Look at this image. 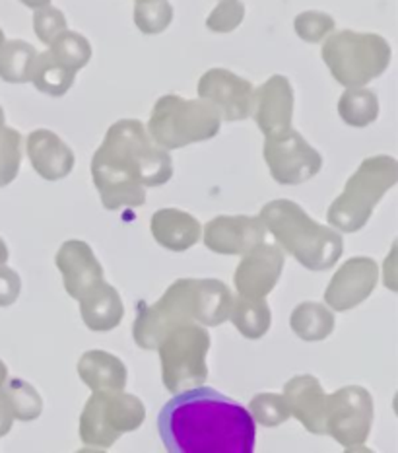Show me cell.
Listing matches in <instances>:
<instances>
[{"label":"cell","mask_w":398,"mask_h":453,"mask_svg":"<svg viewBox=\"0 0 398 453\" xmlns=\"http://www.w3.org/2000/svg\"><path fill=\"white\" fill-rule=\"evenodd\" d=\"M169 453H251L255 420L245 407L212 388L175 393L157 417Z\"/></svg>","instance_id":"obj_1"},{"label":"cell","mask_w":398,"mask_h":453,"mask_svg":"<svg viewBox=\"0 0 398 453\" xmlns=\"http://www.w3.org/2000/svg\"><path fill=\"white\" fill-rule=\"evenodd\" d=\"M172 177V156L138 119L109 127L92 157V180L107 211L138 209L146 203V189L165 185Z\"/></svg>","instance_id":"obj_2"},{"label":"cell","mask_w":398,"mask_h":453,"mask_svg":"<svg viewBox=\"0 0 398 453\" xmlns=\"http://www.w3.org/2000/svg\"><path fill=\"white\" fill-rule=\"evenodd\" d=\"M233 294L218 279H179L156 303L141 302L133 323V337L138 347L156 350L165 334L187 323L218 327L230 319Z\"/></svg>","instance_id":"obj_3"},{"label":"cell","mask_w":398,"mask_h":453,"mask_svg":"<svg viewBox=\"0 0 398 453\" xmlns=\"http://www.w3.org/2000/svg\"><path fill=\"white\" fill-rule=\"evenodd\" d=\"M261 220L284 253L310 271H328L342 257V235L331 226L315 222L300 204L290 199L266 203Z\"/></svg>","instance_id":"obj_4"},{"label":"cell","mask_w":398,"mask_h":453,"mask_svg":"<svg viewBox=\"0 0 398 453\" xmlns=\"http://www.w3.org/2000/svg\"><path fill=\"white\" fill-rule=\"evenodd\" d=\"M396 181L398 162L393 156L365 157L326 212L331 228L344 234L360 232Z\"/></svg>","instance_id":"obj_5"},{"label":"cell","mask_w":398,"mask_h":453,"mask_svg":"<svg viewBox=\"0 0 398 453\" xmlns=\"http://www.w3.org/2000/svg\"><path fill=\"white\" fill-rule=\"evenodd\" d=\"M391 45L385 37L352 29L333 32L321 49L328 71L344 88H364L383 76L391 65Z\"/></svg>","instance_id":"obj_6"},{"label":"cell","mask_w":398,"mask_h":453,"mask_svg":"<svg viewBox=\"0 0 398 453\" xmlns=\"http://www.w3.org/2000/svg\"><path fill=\"white\" fill-rule=\"evenodd\" d=\"M222 117L201 100H185L177 94L162 96L156 102L146 129L164 150H179L196 142H206L220 133Z\"/></svg>","instance_id":"obj_7"},{"label":"cell","mask_w":398,"mask_h":453,"mask_svg":"<svg viewBox=\"0 0 398 453\" xmlns=\"http://www.w3.org/2000/svg\"><path fill=\"white\" fill-rule=\"evenodd\" d=\"M144 403L125 391H94L80 415V440L86 448L109 449L126 432L142 426Z\"/></svg>","instance_id":"obj_8"},{"label":"cell","mask_w":398,"mask_h":453,"mask_svg":"<svg viewBox=\"0 0 398 453\" xmlns=\"http://www.w3.org/2000/svg\"><path fill=\"white\" fill-rule=\"evenodd\" d=\"M210 344V333L201 323L179 325L165 334L156 350L162 360V381L167 391L181 393L204 386Z\"/></svg>","instance_id":"obj_9"},{"label":"cell","mask_w":398,"mask_h":453,"mask_svg":"<svg viewBox=\"0 0 398 453\" xmlns=\"http://www.w3.org/2000/svg\"><path fill=\"white\" fill-rule=\"evenodd\" d=\"M373 397L362 386H346L326 395L325 428L326 436L344 449H362L371 434Z\"/></svg>","instance_id":"obj_10"},{"label":"cell","mask_w":398,"mask_h":453,"mask_svg":"<svg viewBox=\"0 0 398 453\" xmlns=\"http://www.w3.org/2000/svg\"><path fill=\"white\" fill-rule=\"evenodd\" d=\"M263 154L272 180L280 185H302L323 167V156L294 129L276 139H264Z\"/></svg>","instance_id":"obj_11"},{"label":"cell","mask_w":398,"mask_h":453,"mask_svg":"<svg viewBox=\"0 0 398 453\" xmlns=\"http://www.w3.org/2000/svg\"><path fill=\"white\" fill-rule=\"evenodd\" d=\"M198 97L210 104L222 121H245L253 113L255 86L226 68H210L198 81Z\"/></svg>","instance_id":"obj_12"},{"label":"cell","mask_w":398,"mask_h":453,"mask_svg":"<svg viewBox=\"0 0 398 453\" xmlns=\"http://www.w3.org/2000/svg\"><path fill=\"white\" fill-rule=\"evenodd\" d=\"M284 251L276 243H258L243 255L233 274L237 296L258 300L271 294L284 271Z\"/></svg>","instance_id":"obj_13"},{"label":"cell","mask_w":398,"mask_h":453,"mask_svg":"<svg viewBox=\"0 0 398 453\" xmlns=\"http://www.w3.org/2000/svg\"><path fill=\"white\" fill-rule=\"evenodd\" d=\"M379 282V265L371 257H352L338 269L325 290V302L334 311H348L371 296Z\"/></svg>","instance_id":"obj_14"},{"label":"cell","mask_w":398,"mask_h":453,"mask_svg":"<svg viewBox=\"0 0 398 453\" xmlns=\"http://www.w3.org/2000/svg\"><path fill=\"white\" fill-rule=\"evenodd\" d=\"M261 216H216L204 226V245L218 255H243L266 240Z\"/></svg>","instance_id":"obj_15"},{"label":"cell","mask_w":398,"mask_h":453,"mask_svg":"<svg viewBox=\"0 0 398 453\" xmlns=\"http://www.w3.org/2000/svg\"><path fill=\"white\" fill-rule=\"evenodd\" d=\"M264 139H276L292 129L294 88L282 74H274L255 90L253 113Z\"/></svg>","instance_id":"obj_16"},{"label":"cell","mask_w":398,"mask_h":453,"mask_svg":"<svg viewBox=\"0 0 398 453\" xmlns=\"http://www.w3.org/2000/svg\"><path fill=\"white\" fill-rule=\"evenodd\" d=\"M57 269L63 274L68 296L80 300L84 294L103 280V267L94 255V250L82 240H68L61 245L55 257Z\"/></svg>","instance_id":"obj_17"},{"label":"cell","mask_w":398,"mask_h":453,"mask_svg":"<svg viewBox=\"0 0 398 453\" xmlns=\"http://www.w3.org/2000/svg\"><path fill=\"white\" fill-rule=\"evenodd\" d=\"M26 152L39 177L61 181L74 170L76 156L61 136L49 129H37L27 136Z\"/></svg>","instance_id":"obj_18"},{"label":"cell","mask_w":398,"mask_h":453,"mask_svg":"<svg viewBox=\"0 0 398 453\" xmlns=\"http://www.w3.org/2000/svg\"><path fill=\"white\" fill-rule=\"evenodd\" d=\"M284 397L292 417L300 420L307 432H311L315 436H326V393L321 381L315 376H310V373L295 376L284 386Z\"/></svg>","instance_id":"obj_19"},{"label":"cell","mask_w":398,"mask_h":453,"mask_svg":"<svg viewBox=\"0 0 398 453\" xmlns=\"http://www.w3.org/2000/svg\"><path fill=\"white\" fill-rule=\"evenodd\" d=\"M78 302L84 325L94 333L113 331L125 318L121 294L105 280L94 284Z\"/></svg>","instance_id":"obj_20"},{"label":"cell","mask_w":398,"mask_h":453,"mask_svg":"<svg viewBox=\"0 0 398 453\" xmlns=\"http://www.w3.org/2000/svg\"><path fill=\"white\" fill-rule=\"evenodd\" d=\"M154 240L167 251L191 250L203 238V228L193 214L179 209H162L150 220Z\"/></svg>","instance_id":"obj_21"},{"label":"cell","mask_w":398,"mask_h":453,"mask_svg":"<svg viewBox=\"0 0 398 453\" xmlns=\"http://www.w3.org/2000/svg\"><path fill=\"white\" fill-rule=\"evenodd\" d=\"M78 376L92 391H125L126 366L105 350H88L78 360Z\"/></svg>","instance_id":"obj_22"},{"label":"cell","mask_w":398,"mask_h":453,"mask_svg":"<svg viewBox=\"0 0 398 453\" xmlns=\"http://www.w3.org/2000/svg\"><path fill=\"white\" fill-rule=\"evenodd\" d=\"M290 327L305 342L325 341L334 331V313L318 302H303L292 311Z\"/></svg>","instance_id":"obj_23"},{"label":"cell","mask_w":398,"mask_h":453,"mask_svg":"<svg viewBox=\"0 0 398 453\" xmlns=\"http://www.w3.org/2000/svg\"><path fill=\"white\" fill-rule=\"evenodd\" d=\"M230 321L245 339H263L272 325V313L264 298L249 300L237 296L233 298Z\"/></svg>","instance_id":"obj_24"},{"label":"cell","mask_w":398,"mask_h":453,"mask_svg":"<svg viewBox=\"0 0 398 453\" xmlns=\"http://www.w3.org/2000/svg\"><path fill=\"white\" fill-rule=\"evenodd\" d=\"M37 55L35 47L22 39L6 42L0 49V78L8 84L32 82Z\"/></svg>","instance_id":"obj_25"},{"label":"cell","mask_w":398,"mask_h":453,"mask_svg":"<svg viewBox=\"0 0 398 453\" xmlns=\"http://www.w3.org/2000/svg\"><path fill=\"white\" fill-rule=\"evenodd\" d=\"M338 115L354 129H364V127L375 123L379 117L377 94L367 88H346L338 100Z\"/></svg>","instance_id":"obj_26"},{"label":"cell","mask_w":398,"mask_h":453,"mask_svg":"<svg viewBox=\"0 0 398 453\" xmlns=\"http://www.w3.org/2000/svg\"><path fill=\"white\" fill-rule=\"evenodd\" d=\"M3 397L8 411L12 412L16 420L22 422H34L43 412V399L39 395L37 389L24 380H6L3 388Z\"/></svg>","instance_id":"obj_27"},{"label":"cell","mask_w":398,"mask_h":453,"mask_svg":"<svg viewBox=\"0 0 398 453\" xmlns=\"http://www.w3.org/2000/svg\"><path fill=\"white\" fill-rule=\"evenodd\" d=\"M76 81V73L68 71L63 65H58L49 51L37 55L32 82L39 92L53 97H63L71 90Z\"/></svg>","instance_id":"obj_28"},{"label":"cell","mask_w":398,"mask_h":453,"mask_svg":"<svg viewBox=\"0 0 398 453\" xmlns=\"http://www.w3.org/2000/svg\"><path fill=\"white\" fill-rule=\"evenodd\" d=\"M49 55H51L58 65L68 68V71L78 73L92 61V45H89L84 35L65 29V32L58 34L51 42V45H49Z\"/></svg>","instance_id":"obj_29"},{"label":"cell","mask_w":398,"mask_h":453,"mask_svg":"<svg viewBox=\"0 0 398 453\" xmlns=\"http://www.w3.org/2000/svg\"><path fill=\"white\" fill-rule=\"evenodd\" d=\"M249 412H251L255 425L258 422L266 428L280 426L292 417L286 397L278 395V393H258L249 403Z\"/></svg>","instance_id":"obj_30"},{"label":"cell","mask_w":398,"mask_h":453,"mask_svg":"<svg viewBox=\"0 0 398 453\" xmlns=\"http://www.w3.org/2000/svg\"><path fill=\"white\" fill-rule=\"evenodd\" d=\"M173 22V6L167 0L138 3L134 6V24L144 35H157Z\"/></svg>","instance_id":"obj_31"},{"label":"cell","mask_w":398,"mask_h":453,"mask_svg":"<svg viewBox=\"0 0 398 453\" xmlns=\"http://www.w3.org/2000/svg\"><path fill=\"white\" fill-rule=\"evenodd\" d=\"M22 134L16 129H0V187L12 183L22 165Z\"/></svg>","instance_id":"obj_32"},{"label":"cell","mask_w":398,"mask_h":453,"mask_svg":"<svg viewBox=\"0 0 398 453\" xmlns=\"http://www.w3.org/2000/svg\"><path fill=\"white\" fill-rule=\"evenodd\" d=\"M295 34L305 43H321L334 32V18L318 10H307V12L297 14L294 19Z\"/></svg>","instance_id":"obj_33"},{"label":"cell","mask_w":398,"mask_h":453,"mask_svg":"<svg viewBox=\"0 0 398 453\" xmlns=\"http://www.w3.org/2000/svg\"><path fill=\"white\" fill-rule=\"evenodd\" d=\"M245 18V4L241 0H220L206 18V27L212 34H232L241 26Z\"/></svg>","instance_id":"obj_34"},{"label":"cell","mask_w":398,"mask_h":453,"mask_svg":"<svg viewBox=\"0 0 398 453\" xmlns=\"http://www.w3.org/2000/svg\"><path fill=\"white\" fill-rule=\"evenodd\" d=\"M66 27H68L66 18L58 8L49 4V6L34 10V32L43 45L47 47L51 45L53 39L58 34H63Z\"/></svg>","instance_id":"obj_35"},{"label":"cell","mask_w":398,"mask_h":453,"mask_svg":"<svg viewBox=\"0 0 398 453\" xmlns=\"http://www.w3.org/2000/svg\"><path fill=\"white\" fill-rule=\"evenodd\" d=\"M19 292H22V279L19 274L6 267V265H0V308H8V305L16 303Z\"/></svg>","instance_id":"obj_36"},{"label":"cell","mask_w":398,"mask_h":453,"mask_svg":"<svg viewBox=\"0 0 398 453\" xmlns=\"http://www.w3.org/2000/svg\"><path fill=\"white\" fill-rule=\"evenodd\" d=\"M6 380H8V368H6V364L0 360V438L6 436L8 432L12 430V425H14L12 412L8 411L4 397H3V388H4Z\"/></svg>","instance_id":"obj_37"},{"label":"cell","mask_w":398,"mask_h":453,"mask_svg":"<svg viewBox=\"0 0 398 453\" xmlns=\"http://www.w3.org/2000/svg\"><path fill=\"white\" fill-rule=\"evenodd\" d=\"M24 6L32 8V10H37V8H43V6H49L51 4V0H19Z\"/></svg>","instance_id":"obj_38"},{"label":"cell","mask_w":398,"mask_h":453,"mask_svg":"<svg viewBox=\"0 0 398 453\" xmlns=\"http://www.w3.org/2000/svg\"><path fill=\"white\" fill-rule=\"evenodd\" d=\"M8 245L4 243V240L0 238V265H6V261H8Z\"/></svg>","instance_id":"obj_39"},{"label":"cell","mask_w":398,"mask_h":453,"mask_svg":"<svg viewBox=\"0 0 398 453\" xmlns=\"http://www.w3.org/2000/svg\"><path fill=\"white\" fill-rule=\"evenodd\" d=\"M4 127H6V117H4L3 105H0V129H4Z\"/></svg>","instance_id":"obj_40"},{"label":"cell","mask_w":398,"mask_h":453,"mask_svg":"<svg viewBox=\"0 0 398 453\" xmlns=\"http://www.w3.org/2000/svg\"><path fill=\"white\" fill-rule=\"evenodd\" d=\"M4 43H6V37H4V32H3V27H0V49L4 47Z\"/></svg>","instance_id":"obj_41"},{"label":"cell","mask_w":398,"mask_h":453,"mask_svg":"<svg viewBox=\"0 0 398 453\" xmlns=\"http://www.w3.org/2000/svg\"><path fill=\"white\" fill-rule=\"evenodd\" d=\"M138 3H152V0H136V4H138Z\"/></svg>","instance_id":"obj_42"}]
</instances>
